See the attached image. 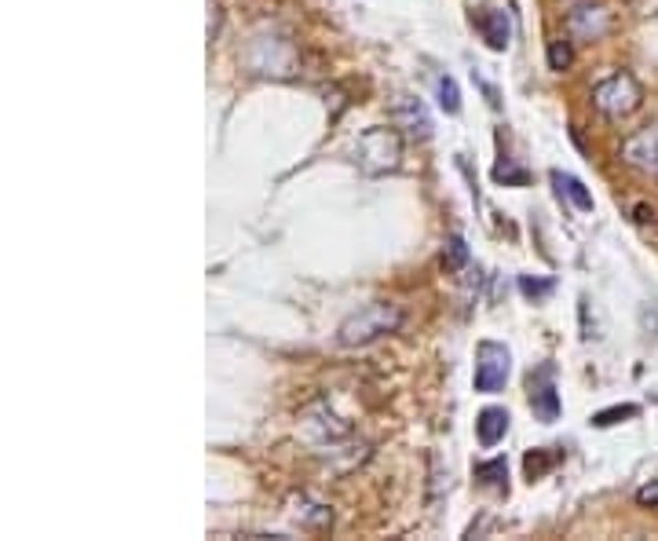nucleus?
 <instances>
[{
  "label": "nucleus",
  "mask_w": 658,
  "mask_h": 541,
  "mask_svg": "<svg viewBox=\"0 0 658 541\" xmlns=\"http://www.w3.org/2000/svg\"><path fill=\"white\" fill-rule=\"evenodd\" d=\"M622 162L640 168V173H658V125H648L622 143Z\"/></svg>",
  "instance_id": "obj_8"
},
{
  "label": "nucleus",
  "mask_w": 658,
  "mask_h": 541,
  "mask_svg": "<svg viewBox=\"0 0 658 541\" xmlns=\"http://www.w3.org/2000/svg\"><path fill=\"white\" fill-rule=\"evenodd\" d=\"M509 410L505 406H487L476 417V439H480V447H498L501 439L509 436Z\"/></svg>",
  "instance_id": "obj_10"
},
{
  "label": "nucleus",
  "mask_w": 658,
  "mask_h": 541,
  "mask_svg": "<svg viewBox=\"0 0 658 541\" xmlns=\"http://www.w3.org/2000/svg\"><path fill=\"white\" fill-rule=\"evenodd\" d=\"M593 106L600 111L604 117H612V122H622V117L637 114L644 106V89L640 81L626 74V70H618V74L604 77L600 84L593 89Z\"/></svg>",
  "instance_id": "obj_2"
},
{
  "label": "nucleus",
  "mask_w": 658,
  "mask_h": 541,
  "mask_svg": "<svg viewBox=\"0 0 658 541\" xmlns=\"http://www.w3.org/2000/svg\"><path fill=\"white\" fill-rule=\"evenodd\" d=\"M612 33V11L604 4H578L567 11V38L571 41H585L596 44Z\"/></svg>",
  "instance_id": "obj_5"
},
{
  "label": "nucleus",
  "mask_w": 658,
  "mask_h": 541,
  "mask_svg": "<svg viewBox=\"0 0 658 541\" xmlns=\"http://www.w3.org/2000/svg\"><path fill=\"white\" fill-rule=\"evenodd\" d=\"M472 22H476V30H480V38L487 41L490 52H505V48L512 44V22L501 8H480L472 15Z\"/></svg>",
  "instance_id": "obj_9"
},
{
  "label": "nucleus",
  "mask_w": 658,
  "mask_h": 541,
  "mask_svg": "<svg viewBox=\"0 0 658 541\" xmlns=\"http://www.w3.org/2000/svg\"><path fill=\"white\" fill-rule=\"evenodd\" d=\"M494 179H498V184H516V187H523V184H526V173H523V168H512V165L505 162V165L494 168Z\"/></svg>",
  "instance_id": "obj_18"
},
{
  "label": "nucleus",
  "mask_w": 658,
  "mask_h": 541,
  "mask_svg": "<svg viewBox=\"0 0 658 541\" xmlns=\"http://www.w3.org/2000/svg\"><path fill=\"white\" fill-rule=\"evenodd\" d=\"M571 63H574V48H571V41H564V38L549 41V70L564 74V70H571Z\"/></svg>",
  "instance_id": "obj_15"
},
{
  "label": "nucleus",
  "mask_w": 658,
  "mask_h": 541,
  "mask_svg": "<svg viewBox=\"0 0 658 541\" xmlns=\"http://www.w3.org/2000/svg\"><path fill=\"white\" fill-rule=\"evenodd\" d=\"M436 100H439V111L447 114H461V89L453 77H439L436 81Z\"/></svg>",
  "instance_id": "obj_14"
},
{
  "label": "nucleus",
  "mask_w": 658,
  "mask_h": 541,
  "mask_svg": "<svg viewBox=\"0 0 658 541\" xmlns=\"http://www.w3.org/2000/svg\"><path fill=\"white\" fill-rule=\"evenodd\" d=\"M520 290H523L526 296H542V293L553 290V282H531V279H520Z\"/></svg>",
  "instance_id": "obj_20"
},
{
  "label": "nucleus",
  "mask_w": 658,
  "mask_h": 541,
  "mask_svg": "<svg viewBox=\"0 0 658 541\" xmlns=\"http://www.w3.org/2000/svg\"><path fill=\"white\" fill-rule=\"evenodd\" d=\"M391 125L403 132L406 139H432V117H428V106L421 100H414V95H399L391 106Z\"/></svg>",
  "instance_id": "obj_7"
},
{
  "label": "nucleus",
  "mask_w": 658,
  "mask_h": 541,
  "mask_svg": "<svg viewBox=\"0 0 658 541\" xmlns=\"http://www.w3.org/2000/svg\"><path fill=\"white\" fill-rule=\"evenodd\" d=\"M304 501V509H296L293 516L301 520V527L304 531H330L333 527V509H326V504H307V498H301Z\"/></svg>",
  "instance_id": "obj_13"
},
{
  "label": "nucleus",
  "mask_w": 658,
  "mask_h": 541,
  "mask_svg": "<svg viewBox=\"0 0 658 541\" xmlns=\"http://www.w3.org/2000/svg\"><path fill=\"white\" fill-rule=\"evenodd\" d=\"M403 165V132L399 128H369L358 139V168L366 176H385Z\"/></svg>",
  "instance_id": "obj_3"
},
{
  "label": "nucleus",
  "mask_w": 658,
  "mask_h": 541,
  "mask_svg": "<svg viewBox=\"0 0 658 541\" xmlns=\"http://www.w3.org/2000/svg\"><path fill=\"white\" fill-rule=\"evenodd\" d=\"M553 461L556 458H545V454H526V476H531V483L542 472H549V468H553Z\"/></svg>",
  "instance_id": "obj_19"
},
{
  "label": "nucleus",
  "mask_w": 658,
  "mask_h": 541,
  "mask_svg": "<svg viewBox=\"0 0 658 541\" xmlns=\"http://www.w3.org/2000/svg\"><path fill=\"white\" fill-rule=\"evenodd\" d=\"M637 414H640V410H637L633 403H629V406H612V410H600V414H596L593 425H596V428H607V425H618L622 417H637Z\"/></svg>",
  "instance_id": "obj_17"
},
{
  "label": "nucleus",
  "mask_w": 658,
  "mask_h": 541,
  "mask_svg": "<svg viewBox=\"0 0 658 541\" xmlns=\"http://www.w3.org/2000/svg\"><path fill=\"white\" fill-rule=\"evenodd\" d=\"M476 483L487 490H498V495H509V465L505 458H490L476 465Z\"/></svg>",
  "instance_id": "obj_12"
},
{
  "label": "nucleus",
  "mask_w": 658,
  "mask_h": 541,
  "mask_svg": "<svg viewBox=\"0 0 658 541\" xmlns=\"http://www.w3.org/2000/svg\"><path fill=\"white\" fill-rule=\"evenodd\" d=\"M637 498H640V504H655V509H658V483L655 487H644Z\"/></svg>",
  "instance_id": "obj_21"
},
{
  "label": "nucleus",
  "mask_w": 658,
  "mask_h": 541,
  "mask_svg": "<svg viewBox=\"0 0 658 541\" xmlns=\"http://www.w3.org/2000/svg\"><path fill=\"white\" fill-rule=\"evenodd\" d=\"M442 263H447V271H461L464 263H469V246H464L461 235H453L447 242V252H442Z\"/></svg>",
  "instance_id": "obj_16"
},
{
  "label": "nucleus",
  "mask_w": 658,
  "mask_h": 541,
  "mask_svg": "<svg viewBox=\"0 0 658 541\" xmlns=\"http://www.w3.org/2000/svg\"><path fill=\"white\" fill-rule=\"evenodd\" d=\"M509 374H512L509 347L498 341H480V347H476V377H472L476 392L498 395L509 384Z\"/></svg>",
  "instance_id": "obj_4"
},
{
  "label": "nucleus",
  "mask_w": 658,
  "mask_h": 541,
  "mask_svg": "<svg viewBox=\"0 0 658 541\" xmlns=\"http://www.w3.org/2000/svg\"><path fill=\"white\" fill-rule=\"evenodd\" d=\"M399 326H403V308L388 304V300H377V304L355 311L352 319L341 322L337 341H341L344 347H366V344L380 341V336L395 333Z\"/></svg>",
  "instance_id": "obj_1"
},
{
  "label": "nucleus",
  "mask_w": 658,
  "mask_h": 541,
  "mask_svg": "<svg viewBox=\"0 0 658 541\" xmlns=\"http://www.w3.org/2000/svg\"><path fill=\"white\" fill-rule=\"evenodd\" d=\"M531 410L542 425L560 420V392H556V366L545 363L531 374Z\"/></svg>",
  "instance_id": "obj_6"
},
{
  "label": "nucleus",
  "mask_w": 658,
  "mask_h": 541,
  "mask_svg": "<svg viewBox=\"0 0 658 541\" xmlns=\"http://www.w3.org/2000/svg\"><path fill=\"white\" fill-rule=\"evenodd\" d=\"M553 184H556V195L567 198L578 212H593V195L585 190V184L578 176H567V173H553Z\"/></svg>",
  "instance_id": "obj_11"
}]
</instances>
